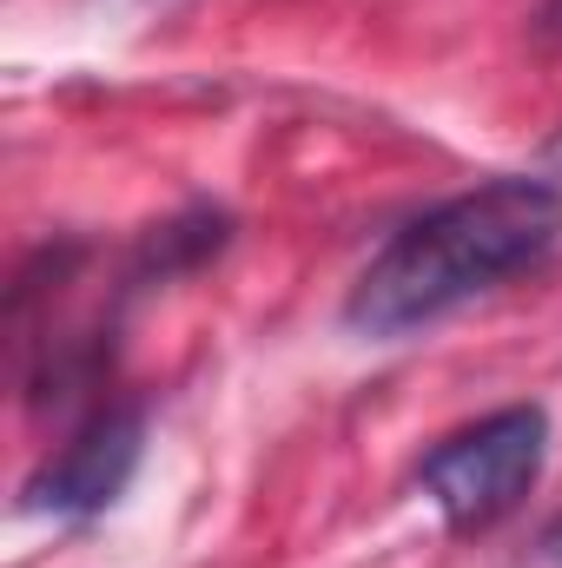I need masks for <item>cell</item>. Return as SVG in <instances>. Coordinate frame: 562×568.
Listing matches in <instances>:
<instances>
[{
    "label": "cell",
    "instance_id": "2",
    "mask_svg": "<svg viewBox=\"0 0 562 568\" xmlns=\"http://www.w3.org/2000/svg\"><path fill=\"white\" fill-rule=\"evenodd\" d=\"M543 463H550V410L510 404L443 436L418 463V496L443 516V529L483 536L543 483Z\"/></svg>",
    "mask_w": 562,
    "mask_h": 568
},
{
    "label": "cell",
    "instance_id": "6",
    "mask_svg": "<svg viewBox=\"0 0 562 568\" xmlns=\"http://www.w3.org/2000/svg\"><path fill=\"white\" fill-rule=\"evenodd\" d=\"M543 179H562V133L550 140V152H543Z\"/></svg>",
    "mask_w": 562,
    "mask_h": 568
},
{
    "label": "cell",
    "instance_id": "4",
    "mask_svg": "<svg viewBox=\"0 0 562 568\" xmlns=\"http://www.w3.org/2000/svg\"><path fill=\"white\" fill-rule=\"evenodd\" d=\"M530 562H536V568H562V516L550 523V529H543V536H536V549H530Z\"/></svg>",
    "mask_w": 562,
    "mask_h": 568
},
{
    "label": "cell",
    "instance_id": "5",
    "mask_svg": "<svg viewBox=\"0 0 562 568\" xmlns=\"http://www.w3.org/2000/svg\"><path fill=\"white\" fill-rule=\"evenodd\" d=\"M536 40L562 47V0H543V13H536Z\"/></svg>",
    "mask_w": 562,
    "mask_h": 568
},
{
    "label": "cell",
    "instance_id": "3",
    "mask_svg": "<svg viewBox=\"0 0 562 568\" xmlns=\"http://www.w3.org/2000/svg\"><path fill=\"white\" fill-rule=\"evenodd\" d=\"M140 449H145L140 404H107V410H93L87 424L27 476L20 509L60 516V523L107 516V509L127 496V483H133V469H140Z\"/></svg>",
    "mask_w": 562,
    "mask_h": 568
},
{
    "label": "cell",
    "instance_id": "1",
    "mask_svg": "<svg viewBox=\"0 0 562 568\" xmlns=\"http://www.w3.org/2000/svg\"><path fill=\"white\" fill-rule=\"evenodd\" d=\"M562 245V185L543 172L490 179L418 212L391 245L358 272L344 297V324L358 337H411L423 324L463 311L470 297L496 291L503 278L543 265Z\"/></svg>",
    "mask_w": 562,
    "mask_h": 568
}]
</instances>
